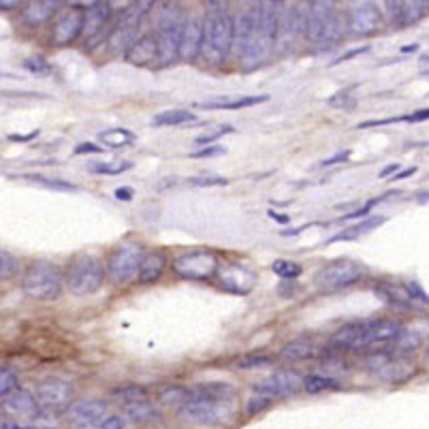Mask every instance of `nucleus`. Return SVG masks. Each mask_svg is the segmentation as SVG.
<instances>
[{
	"instance_id": "nucleus-1",
	"label": "nucleus",
	"mask_w": 429,
	"mask_h": 429,
	"mask_svg": "<svg viewBox=\"0 0 429 429\" xmlns=\"http://www.w3.org/2000/svg\"><path fill=\"white\" fill-rule=\"evenodd\" d=\"M239 410V395L229 383H203L186 391L180 418L190 425H227Z\"/></svg>"
},
{
	"instance_id": "nucleus-2",
	"label": "nucleus",
	"mask_w": 429,
	"mask_h": 429,
	"mask_svg": "<svg viewBox=\"0 0 429 429\" xmlns=\"http://www.w3.org/2000/svg\"><path fill=\"white\" fill-rule=\"evenodd\" d=\"M233 13L227 3H207L203 13L201 56L209 67H220L233 51Z\"/></svg>"
},
{
	"instance_id": "nucleus-3",
	"label": "nucleus",
	"mask_w": 429,
	"mask_h": 429,
	"mask_svg": "<svg viewBox=\"0 0 429 429\" xmlns=\"http://www.w3.org/2000/svg\"><path fill=\"white\" fill-rule=\"evenodd\" d=\"M280 3H256L254 5V28L246 51L242 53V65L260 67L276 51V28H278Z\"/></svg>"
},
{
	"instance_id": "nucleus-4",
	"label": "nucleus",
	"mask_w": 429,
	"mask_h": 429,
	"mask_svg": "<svg viewBox=\"0 0 429 429\" xmlns=\"http://www.w3.org/2000/svg\"><path fill=\"white\" fill-rule=\"evenodd\" d=\"M156 47H158V67H171L180 60V39L186 24V11L178 3L156 5Z\"/></svg>"
},
{
	"instance_id": "nucleus-5",
	"label": "nucleus",
	"mask_w": 429,
	"mask_h": 429,
	"mask_svg": "<svg viewBox=\"0 0 429 429\" xmlns=\"http://www.w3.org/2000/svg\"><path fill=\"white\" fill-rule=\"evenodd\" d=\"M65 286L62 270L56 263L37 260L24 272L22 291L34 301H53L58 299Z\"/></svg>"
},
{
	"instance_id": "nucleus-6",
	"label": "nucleus",
	"mask_w": 429,
	"mask_h": 429,
	"mask_svg": "<svg viewBox=\"0 0 429 429\" xmlns=\"http://www.w3.org/2000/svg\"><path fill=\"white\" fill-rule=\"evenodd\" d=\"M171 270L176 276L190 280V282H205L211 280L220 270V256L218 252L207 248L184 250L171 260Z\"/></svg>"
},
{
	"instance_id": "nucleus-7",
	"label": "nucleus",
	"mask_w": 429,
	"mask_h": 429,
	"mask_svg": "<svg viewBox=\"0 0 429 429\" xmlns=\"http://www.w3.org/2000/svg\"><path fill=\"white\" fill-rule=\"evenodd\" d=\"M152 3H133L128 5L116 20V24L112 26L110 37L105 39L107 47L112 51H126L139 37H141V26L143 20L147 15V11L152 9Z\"/></svg>"
},
{
	"instance_id": "nucleus-8",
	"label": "nucleus",
	"mask_w": 429,
	"mask_h": 429,
	"mask_svg": "<svg viewBox=\"0 0 429 429\" xmlns=\"http://www.w3.org/2000/svg\"><path fill=\"white\" fill-rule=\"evenodd\" d=\"M105 265L96 256H77L67 270V286L73 295H92L105 282Z\"/></svg>"
},
{
	"instance_id": "nucleus-9",
	"label": "nucleus",
	"mask_w": 429,
	"mask_h": 429,
	"mask_svg": "<svg viewBox=\"0 0 429 429\" xmlns=\"http://www.w3.org/2000/svg\"><path fill=\"white\" fill-rule=\"evenodd\" d=\"M145 250L141 244H122L118 246L112 254L110 260L105 265V276L110 278V282L114 286H126L128 282H133L137 278L139 265L143 258Z\"/></svg>"
},
{
	"instance_id": "nucleus-10",
	"label": "nucleus",
	"mask_w": 429,
	"mask_h": 429,
	"mask_svg": "<svg viewBox=\"0 0 429 429\" xmlns=\"http://www.w3.org/2000/svg\"><path fill=\"white\" fill-rule=\"evenodd\" d=\"M363 278V267L357 260L350 258H336L327 265H323L314 276V286L318 291H342L352 284H357Z\"/></svg>"
},
{
	"instance_id": "nucleus-11",
	"label": "nucleus",
	"mask_w": 429,
	"mask_h": 429,
	"mask_svg": "<svg viewBox=\"0 0 429 429\" xmlns=\"http://www.w3.org/2000/svg\"><path fill=\"white\" fill-rule=\"evenodd\" d=\"M305 7L308 5L280 3V9H278V28H276V49L280 53L293 51L297 41L303 37Z\"/></svg>"
},
{
	"instance_id": "nucleus-12",
	"label": "nucleus",
	"mask_w": 429,
	"mask_h": 429,
	"mask_svg": "<svg viewBox=\"0 0 429 429\" xmlns=\"http://www.w3.org/2000/svg\"><path fill=\"white\" fill-rule=\"evenodd\" d=\"M81 28H84V11L77 5H69L60 9L56 18L51 20L49 41L53 47H69L81 39Z\"/></svg>"
},
{
	"instance_id": "nucleus-13",
	"label": "nucleus",
	"mask_w": 429,
	"mask_h": 429,
	"mask_svg": "<svg viewBox=\"0 0 429 429\" xmlns=\"http://www.w3.org/2000/svg\"><path fill=\"white\" fill-rule=\"evenodd\" d=\"M73 400H75V389L71 383L62 378H45L37 387V404L43 412L56 414V412L69 410Z\"/></svg>"
},
{
	"instance_id": "nucleus-14",
	"label": "nucleus",
	"mask_w": 429,
	"mask_h": 429,
	"mask_svg": "<svg viewBox=\"0 0 429 429\" xmlns=\"http://www.w3.org/2000/svg\"><path fill=\"white\" fill-rule=\"evenodd\" d=\"M336 15V5L334 3H323V0H314L305 7V28L303 37L312 45H325L329 26Z\"/></svg>"
},
{
	"instance_id": "nucleus-15",
	"label": "nucleus",
	"mask_w": 429,
	"mask_h": 429,
	"mask_svg": "<svg viewBox=\"0 0 429 429\" xmlns=\"http://www.w3.org/2000/svg\"><path fill=\"white\" fill-rule=\"evenodd\" d=\"M112 5L110 3H94L88 5V9L84 11V28H81V37L86 41L88 47L98 45L103 41V34L107 30V34L112 32Z\"/></svg>"
},
{
	"instance_id": "nucleus-16",
	"label": "nucleus",
	"mask_w": 429,
	"mask_h": 429,
	"mask_svg": "<svg viewBox=\"0 0 429 429\" xmlns=\"http://www.w3.org/2000/svg\"><path fill=\"white\" fill-rule=\"evenodd\" d=\"M110 406L100 400H81L73 402L67 410V421L75 429H98L100 423L110 416Z\"/></svg>"
},
{
	"instance_id": "nucleus-17",
	"label": "nucleus",
	"mask_w": 429,
	"mask_h": 429,
	"mask_svg": "<svg viewBox=\"0 0 429 429\" xmlns=\"http://www.w3.org/2000/svg\"><path fill=\"white\" fill-rule=\"evenodd\" d=\"M346 26L352 37H367L381 28V9L374 3H352L346 11Z\"/></svg>"
},
{
	"instance_id": "nucleus-18",
	"label": "nucleus",
	"mask_w": 429,
	"mask_h": 429,
	"mask_svg": "<svg viewBox=\"0 0 429 429\" xmlns=\"http://www.w3.org/2000/svg\"><path fill=\"white\" fill-rule=\"evenodd\" d=\"M299 387H301L299 374L284 369V371H276V374H272V376H267L260 383H256L254 395H263L267 400H278V397L293 395Z\"/></svg>"
},
{
	"instance_id": "nucleus-19",
	"label": "nucleus",
	"mask_w": 429,
	"mask_h": 429,
	"mask_svg": "<svg viewBox=\"0 0 429 429\" xmlns=\"http://www.w3.org/2000/svg\"><path fill=\"white\" fill-rule=\"evenodd\" d=\"M203 45V13H188L180 39V60L192 65L201 56Z\"/></svg>"
},
{
	"instance_id": "nucleus-20",
	"label": "nucleus",
	"mask_w": 429,
	"mask_h": 429,
	"mask_svg": "<svg viewBox=\"0 0 429 429\" xmlns=\"http://www.w3.org/2000/svg\"><path fill=\"white\" fill-rule=\"evenodd\" d=\"M218 282L225 291H231L235 295H248L254 286V272L248 270V267L239 265V263H229L223 265L220 263V270H218Z\"/></svg>"
},
{
	"instance_id": "nucleus-21",
	"label": "nucleus",
	"mask_w": 429,
	"mask_h": 429,
	"mask_svg": "<svg viewBox=\"0 0 429 429\" xmlns=\"http://www.w3.org/2000/svg\"><path fill=\"white\" fill-rule=\"evenodd\" d=\"M369 327V320H359V323H348L338 329L329 344L336 350H365V334Z\"/></svg>"
},
{
	"instance_id": "nucleus-22",
	"label": "nucleus",
	"mask_w": 429,
	"mask_h": 429,
	"mask_svg": "<svg viewBox=\"0 0 429 429\" xmlns=\"http://www.w3.org/2000/svg\"><path fill=\"white\" fill-rule=\"evenodd\" d=\"M393 22L400 28H408L418 24L423 18L429 15V3H423V0H410V3H387Z\"/></svg>"
},
{
	"instance_id": "nucleus-23",
	"label": "nucleus",
	"mask_w": 429,
	"mask_h": 429,
	"mask_svg": "<svg viewBox=\"0 0 429 429\" xmlns=\"http://www.w3.org/2000/svg\"><path fill=\"white\" fill-rule=\"evenodd\" d=\"M402 323L393 318H381V320H369V327L365 334V350L381 346V344H393V340L400 336L402 331Z\"/></svg>"
},
{
	"instance_id": "nucleus-24",
	"label": "nucleus",
	"mask_w": 429,
	"mask_h": 429,
	"mask_svg": "<svg viewBox=\"0 0 429 429\" xmlns=\"http://www.w3.org/2000/svg\"><path fill=\"white\" fill-rule=\"evenodd\" d=\"M58 11H60V3H56V0H34V3H28L22 9L20 20L28 28H39L56 18Z\"/></svg>"
},
{
	"instance_id": "nucleus-25",
	"label": "nucleus",
	"mask_w": 429,
	"mask_h": 429,
	"mask_svg": "<svg viewBox=\"0 0 429 429\" xmlns=\"http://www.w3.org/2000/svg\"><path fill=\"white\" fill-rule=\"evenodd\" d=\"M158 58V47L154 34H141L126 51H124V60L135 67H150L156 65Z\"/></svg>"
},
{
	"instance_id": "nucleus-26",
	"label": "nucleus",
	"mask_w": 429,
	"mask_h": 429,
	"mask_svg": "<svg viewBox=\"0 0 429 429\" xmlns=\"http://www.w3.org/2000/svg\"><path fill=\"white\" fill-rule=\"evenodd\" d=\"M167 270V256L165 252L160 250H152L145 252L139 265V272H137V282L139 284H154L160 280V276L165 274Z\"/></svg>"
},
{
	"instance_id": "nucleus-27",
	"label": "nucleus",
	"mask_w": 429,
	"mask_h": 429,
	"mask_svg": "<svg viewBox=\"0 0 429 429\" xmlns=\"http://www.w3.org/2000/svg\"><path fill=\"white\" fill-rule=\"evenodd\" d=\"M5 406H7L9 414H13L18 421H28V423H32L34 416L39 414L37 397H34L32 393H28V391H22V389L13 391L11 397L5 402Z\"/></svg>"
},
{
	"instance_id": "nucleus-28",
	"label": "nucleus",
	"mask_w": 429,
	"mask_h": 429,
	"mask_svg": "<svg viewBox=\"0 0 429 429\" xmlns=\"http://www.w3.org/2000/svg\"><path fill=\"white\" fill-rule=\"evenodd\" d=\"M376 371L385 383L400 385L414 374V363H410V359H406V357H393V359L389 357V361L383 363Z\"/></svg>"
},
{
	"instance_id": "nucleus-29",
	"label": "nucleus",
	"mask_w": 429,
	"mask_h": 429,
	"mask_svg": "<svg viewBox=\"0 0 429 429\" xmlns=\"http://www.w3.org/2000/svg\"><path fill=\"white\" fill-rule=\"evenodd\" d=\"M265 100H270L267 94H258V96H223V98H213V100H205L199 107L201 110H227V112H235V110H244V107H254L260 105Z\"/></svg>"
},
{
	"instance_id": "nucleus-30",
	"label": "nucleus",
	"mask_w": 429,
	"mask_h": 429,
	"mask_svg": "<svg viewBox=\"0 0 429 429\" xmlns=\"http://www.w3.org/2000/svg\"><path fill=\"white\" fill-rule=\"evenodd\" d=\"M385 223H387V216H369V218H365V220H361V223H357V225H352V227H348V229H344L342 233L334 235L327 244H338V242H352V239H359V237L365 235V233L376 231V229L383 227Z\"/></svg>"
},
{
	"instance_id": "nucleus-31",
	"label": "nucleus",
	"mask_w": 429,
	"mask_h": 429,
	"mask_svg": "<svg viewBox=\"0 0 429 429\" xmlns=\"http://www.w3.org/2000/svg\"><path fill=\"white\" fill-rule=\"evenodd\" d=\"M122 412H124V416H126L128 421H133V423H147V421L156 418V408H154V404H150L147 400L122 404Z\"/></svg>"
},
{
	"instance_id": "nucleus-32",
	"label": "nucleus",
	"mask_w": 429,
	"mask_h": 429,
	"mask_svg": "<svg viewBox=\"0 0 429 429\" xmlns=\"http://www.w3.org/2000/svg\"><path fill=\"white\" fill-rule=\"evenodd\" d=\"M421 344H423V334H421V331H414V329H402L400 336L393 340V350H395L400 357H404V355L414 352Z\"/></svg>"
},
{
	"instance_id": "nucleus-33",
	"label": "nucleus",
	"mask_w": 429,
	"mask_h": 429,
	"mask_svg": "<svg viewBox=\"0 0 429 429\" xmlns=\"http://www.w3.org/2000/svg\"><path fill=\"white\" fill-rule=\"evenodd\" d=\"M98 141L103 143V147H114V150H122L126 145H131L135 141V135L126 128H112V131H103L98 133Z\"/></svg>"
},
{
	"instance_id": "nucleus-34",
	"label": "nucleus",
	"mask_w": 429,
	"mask_h": 429,
	"mask_svg": "<svg viewBox=\"0 0 429 429\" xmlns=\"http://www.w3.org/2000/svg\"><path fill=\"white\" fill-rule=\"evenodd\" d=\"M188 122H194V116L188 110H169L163 114H156L150 124L152 126H182Z\"/></svg>"
},
{
	"instance_id": "nucleus-35",
	"label": "nucleus",
	"mask_w": 429,
	"mask_h": 429,
	"mask_svg": "<svg viewBox=\"0 0 429 429\" xmlns=\"http://www.w3.org/2000/svg\"><path fill=\"white\" fill-rule=\"evenodd\" d=\"M301 387H303V391L316 395V393H323V391H336L340 385L331 376H323V374H308V376L301 381Z\"/></svg>"
},
{
	"instance_id": "nucleus-36",
	"label": "nucleus",
	"mask_w": 429,
	"mask_h": 429,
	"mask_svg": "<svg viewBox=\"0 0 429 429\" xmlns=\"http://www.w3.org/2000/svg\"><path fill=\"white\" fill-rule=\"evenodd\" d=\"M280 355H282L284 359H289V361H303V359L314 357V355H316V348H314V344L308 342V340H293V342H289V344L280 350Z\"/></svg>"
},
{
	"instance_id": "nucleus-37",
	"label": "nucleus",
	"mask_w": 429,
	"mask_h": 429,
	"mask_svg": "<svg viewBox=\"0 0 429 429\" xmlns=\"http://www.w3.org/2000/svg\"><path fill=\"white\" fill-rule=\"evenodd\" d=\"M18 376L11 371V369H5V367H0V406H3L13 391H18Z\"/></svg>"
},
{
	"instance_id": "nucleus-38",
	"label": "nucleus",
	"mask_w": 429,
	"mask_h": 429,
	"mask_svg": "<svg viewBox=\"0 0 429 429\" xmlns=\"http://www.w3.org/2000/svg\"><path fill=\"white\" fill-rule=\"evenodd\" d=\"M20 270V260L7 252V250H0V282H5L9 278H13Z\"/></svg>"
},
{
	"instance_id": "nucleus-39",
	"label": "nucleus",
	"mask_w": 429,
	"mask_h": 429,
	"mask_svg": "<svg viewBox=\"0 0 429 429\" xmlns=\"http://www.w3.org/2000/svg\"><path fill=\"white\" fill-rule=\"evenodd\" d=\"M272 272H274V274H278L280 278H289V280H293V278L301 276L303 267H301L299 263L278 258V260H274V263H272Z\"/></svg>"
},
{
	"instance_id": "nucleus-40",
	"label": "nucleus",
	"mask_w": 429,
	"mask_h": 429,
	"mask_svg": "<svg viewBox=\"0 0 429 429\" xmlns=\"http://www.w3.org/2000/svg\"><path fill=\"white\" fill-rule=\"evenodd\" d=\"M186 391L188 389H184V387H165L163 391H160V395H158V402L163 404V406H176L180 410V406L186 400Z\"/></svg>"
},
{
	"instance_id": "nucleus-41",
	"label": "nucleus",
	"mask_w": 429,
	"mask_h": 429,
	"mask_svg": "<svg viewBox=\"0 0 429 429\" xmlns=\"http://www.w3.org/2000/svg\"><path fill=\"white\" fill-rule=\"evenodd\" d=\"M24 180L28 182H34L39 186H45V188H51V190H62V192H75L79 190L77 186H73L71 182H62V180H49L45 176H22Z\"/></svg>"
},
{
	"instance_id": "nucleus-42",
	"label": "nucleus",
	"mask_w": 429,
	"mask_h": 429,
	"mask_svg": "<svg viewBox=\"0 0 429 429\" xmlns=\"http://www.w3.org/2000/svg\"><path fill=\"white\" fill-rule=\"evenodd\" d=\"M114 395H116L122 404H131V402L147 400L143 387H137V385H131V387H118V389L114 391Z\"/></svg>"
},
{
	"instance_id": "nucleus-43",
	"label": "nucleus",
	"mask_w": 429,
	"mask_h": 429,
	"mask_svg": "<svg viewBox=\"0 0 429 429\" xmlns=\"http://www.w3.org/2000/svg\"><path fill=\"white\" fill-rule=\"evenodd\" d=\"M24 69L34 73V75H47L51 71V65L47 62L45 56H41V53H34V56L24 60Z\"/></svg>"
},
{
	"instance_id": "nucleus-44",
	"label": "nucleus",
	"mask_w": 429,
	"mask_h": 429,
	"mask_svg": "<svg viewBox=\"0 0 429 429\" xmlns=\"http://www.w3.org/2000/svg\"><path fill=\"white\" fill-rule=\"evenodd\" d=\"M131 167H133L131 163H100V165H92V171L103 173V176H120L128 171Z\"/></svg>"
},
{
	"instance_id": "nucleus-45",
	"label": "nucleus",
	"mask_w": 429,
	"mask_h": 429,
	"mask_svg": "<svg viewBox=\"0 0 429 429\" xmlns=\"http://www.w3.org/2000/svg\"><path fill=\"white\" fill-rule=\"evenodd\" d=\"M270 363H274V357H272V355H246L244 359L237 361V365L244 367V369L260 367V365H270Z\"/></svg>"
},
{
	"instance_id": "nucleus-46",
	"label": "nucleus",
	"mask_w": 429,
	"mask_h": 429,
	"mask_svg": "<svg viewBox=\"0 0 429 429\" xmlns=\"http://www.w3.org/2000/svg\"><path fill=\"white\" fill-rule=\"evenodd\" d=\"M128 418L124 416V414H110V416H107L103 423H100V427L98 429H128Z\"/></svg>"
},
{
	"instance_id": "nucleus-47",
	"label": "nucleus",
	"mask_w": 429,
	"mask_h": 429,
	"mask_svg": "<svg viewBox=\"0 0 429 429\" xmlns=\"http://www.w3.org/2000/svg\"><path fill=\"white\" fill-rule=\"evenodd\" d=\"M404 291L408 293V297L412 299V303H421V305H427V303H429L427 293H425L416 282H408V284L404 286Z\"/></svg>"
},
{
	"instance_id": "nucleus-48",
	"label": "nucleus",
	"mask_w": 429,
	"mask_h": 429,
	"mask_svg": "<svg viewBox=\"0 0 429 429\" xmlns=\"http://www.w3.org/2000/svg\"><path fill=\"white\" fill-rule=\"evenodd\" d=\"M190 184H194V186H225V184H229V180L220 178V176H199V178H192Z\"/></svg>"
},
{
	"instance_id": "nucleus-49",
	"label": "nucleus",
	"mask_w": 429,
	"mask_h": 429,
	"mask_svg": "<svg viewBox=\"0 0 429 429\" xmlns=\"http://www.w3.org/2000/svg\"><path fill=\"white\" fill-rule=\"evenodd\" d=\"M227 152V147L223 145H205L203 150H197L190 154V158H211V156H223Z\"/></svg>"
},
{
	"instance_id": "nucleus-50",
	"label": "nucleus",
	"mask_w": 429,
	"mask_h": 429,
	"mask_svg": "<svg viewBox=\"0 0 429 429\" xmlns=\"http://www.w3.org/2000/svg\"><path fill=\"white\" fill-rule=\"evenodd\" d=\"M229 133H233V128H231V126H223V128L213 131V133H209V135H201V137H197V143H199V145H207V143L216 141L218 137H223V135H229Z\"/></svg>"
},
{
	"instance_id": "nucleus-51",
	"label": "nucleus",
	"mask_w": 429,
	"mask_h": 429,
	"mask_svg": "<svg viewBox=\"0 0 429 429\" xmlns=\"http://www.w3.org/2000/svg\"><path fill=\"white\" fill-rule=\"evenodd\" d=\"M270 404H272V400H267V397H263V395H254V397L248 402V414L260 412V410H265Z\"/></svg>"
},
{
	"instance_id": "nucleus-52",
	"label": "nucleus",
	"mask_w": 429,
	"mask_h": 429,
	"mask_svg": "<svg viewBox=\"0 0 429 429\" xmlns=\"http://www.w3.org/2000/svg\"><path fill=\"white\" fill-rule=\"evenodd\" d=\"M103 152H107V150L103 145H96V143H79L73 150V154H77V156H81V154H103Z\"/></svg>"
},
{
	"instance_id": "nucleus-53",
	"label": "nucleus",
	"mask_w": 429,
	"mask_h": 429,
	"mask_svg": "<svg viewBox=\"0 0 429 429\" xmlns=\"http://www.w3.org/2000/svg\"><path fill=\"white\" fill-rule=\"evenodd\" d=\"M348 158H350V150H344V152H338V154H334L331 158L323 160V163H320V167H331V165H340V163H346Z\"/></svg>"
},
{
	"instance_id": "nucleus-54",
	"label": "nucleus",
	"mask_w": 429,
	"mask_h": 429,
	"mask_svg": "<svg viewBox=\"0 0 429 429\" xmlns=\"http://www.w3.org/2000/svg\"><path fill=\"white\" fill-rule=\"evenodd\" d=\"M365 51H369V45H365V47H357V49H350V51L342 53V56H340L338 60H334V65H342V62H346V60H350V58H355V56H361V53H365Z\"/></svg>"
},
{
	"instance_id": "nucleus-55",
	"label": "nucleus",
	"mask_w": 429,
	"mask_h": 429,
	"mask_svg": "<svg viewBox=\"0 0 429 429\" xmlns=\"http://www.w3.org/2000/svg\"><path fill=\"white\" fill-rule=\"evenodd\" d=\"M429 120V110H418L410 116H404V122H410V124H416V122H425Z\"/></svg>"
},
{
	"instance_id": "nucleus-56",
	"label": "nucleus",
	"mask_w": 429,
	"mask_h": 429,
	"mask_svg": "<svg viewBox=\"0 0 429 429\" xmlns=\"http://www.w3.org/2000/svg\"><path fill=\"white\" fill-rule=\"evenodd\" d=\"M116 199L118 201H133V190L131 188H118L116 190Z\"/></svg>"
},
{
	"instance_id": "nucleus-57",
	"label": "nucleus",
	"mask_w": 429,
	"mask_h": 429,
	"mask_svg": "<svg viewBox=\"0 0 429 429\" xmlns=\"http://www.w3.org/2000/svg\"><path fill=\"white\" fill-rule=\"evenodd\" d=\"M270 218H274V220L280 223V225H291V218H289V216H284V213H276L274 209H270Z\"/></svg>"
},
{
	"instance_id": "nucleus-58",
	"label": "nucleus",
	"mask_w": 429,
	"mask_h": 429,
	"mask_svg": "<svg viewBox=\"0 0 429 429\" xmlns=\"http://www.w3.org/2000/svg\"><path fill=\"white\" fill-rule=\"evenodd\" d=\"M22 5L20 3H7V0H0V11H15V9H20Z\"/></svg>"
},
{
	"instance_id": "nucleus-59",
	"label": "nucleus",
	"mask_w": 429,
	"mask_h": 429,
	"mask_svg": "<svg viewBox=\"0 0 429 429\" xmlns=\"http://www.w3.org/2000/svg\"><path fill=\"white\" fill-rule=\"evenodd\" d=\"M397 171H400V165H395V163H393V165H387V167H385V169L381 171V178H389L391 173L395 176Z\"/></svg>"
},
{
	"instance_id": "nucleus-60",
	"label": "nucleus",
	"mask_w": 429,
	"mask_h": 429,
	"mask_svg": "<svg viewBox=\"0 0 429 429\" xmlns=\"http://www.w3.org/2000/svg\"><path fill=\"white\" fill-rule=\"evenodd\" d=\"M39 135V131H32V133H28V135H22V137H18V135H11L9 139L11 141H28V139H34Z\"/></svg>"
},
{
	"instance_id": "nucleus-61",
	"label": "nucleus",
	"mask_w": 429,
	"mask_h": 429,
	"mask_svg": "<svg viewBox=\"0 0 429 429\" xmlns=\"http://www.w3.org/2000/svg\"><path fill=\"white\" fill-rule=\"evenodd\" d=\"M414 173H416V167H410V169H406V171H397L393 180H404V178H410V176H414Z\"/></svg>"
},
{
	"instance_id": "nucleus-62",
	"label": "nucleus",
	"mask_w": 429,
	"mask_h": 429,
	"mask_svg": "<svg viewBox=\"0 0 429 429\" xmlns=\"http://www.w3.org/2000/svg\"><path fill=\"white\" fill-rule=\"evenodd\" d=\"M416 47H418V45H406V47H402V51H404V53H414Z\"/></svg>"
},
{
	"instance_id": "nucleus-63",
	"label": "nucleus",
	"mask_w": 429,
	"mask_h": 429,
	"mask_svg": "<svg viewBox=\"0 0 429 429\" xmlns=\"http://www.w3.org/2000/svg\"><path fill=\"white\" fill-rule=\"evenodd\" d=\"M421 60H423V62H429V53H425V56H421Z\"/></svg>"
}]
</instances>
